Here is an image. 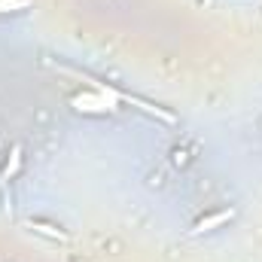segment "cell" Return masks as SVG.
I'll return each instance as SVG.
<instances>
[{
	"instance_id": "3957f363",
	"label": "cell",
	"mask_w": 262,
	"mask_h": 262,
	"mask_svg": "<svg viewBox=\"0 0 262 262\" xmlns=\"http://www.w3.org/2000/svg\"><path fill=\"white\" fill-rule=\"evenodd\" d=\"M232 220H235V210L226 207V210H216V213L201 216L189 232H192V235H204V232H213V229H220V226H226V223H232Z\"/></svg>"
},
{
	"instance_id": "5b68a950",
	"label": "cell",
	"mask_w": 262,
	"mask_h": 262,
	"mask_svg": "<svg viewBox=\"0 0 262 262\" xmlns=\"http://www.w3.org/2000/svg\"><path fill=\"white\" fill-rule=\"evenodd\" d=\"M34 232H40V235H46V238H52V241H67V232H61L58 226H52V223H43V220H31L28 223Z\"/></svg>"
},
{
	"instance_id": "7a4b0ae2",
	"label": "cell",
	"mask_w": 262,
	"mask_h": 262,
	"mask_svg": "<svg viewBox=\"0 0 262 262\" xmlns=\"http://www.w3.org/2000/svg\"><path fill=\"white\" fill-rule=\"evenodd\" d=\"M70 107L73 110H79V113H113L119 104L116 101H110V98H104L101 92H76L73 98H70Z\"/></svg>"
},
{
	"instance_id": "6da1fadb",
	"label": "cell",
	"mask_w": 262,
	"mask_h": 262,
	"mask_svg": "<svg viewBox=\"0 0 262 262\" xmlns=\"http://www.w3.org/2000/svg\"><path fill=\"white\" fill-rule=\"evenodd\" d=\"M82 76V73H79ZM95 92H101L104 98H110V101H116V104H131V107H137V110H143L146 116H152V119H159V122H168V125H174L177 122V116L171 113V110H165V107H159V104H152V101H146V98H140V95H131V92H122V89H116V85H110V82H101V79H95V76H82Z\"/></svg>"
},
{
	"instance_id": "277c9868",
	"label": "cell",
	"mask_w": 262,
	"mask_h": 262,
	"mask_svg": "<svg viewBox=\"0 0 262 262\" xmlns=\"http://www.w3.org/2000/svg\"><path fill=\"white\" fill-rule=\"evenodd\" d=\"M18 168H21V146H12V149H9V159H6V165H3V171H0V180H3V183L12 180V177L18 174Z\"/></svg>"
},
{
	"instance_id": "8992f818",
	"label": "cell",
	"mask_w": 262,
	"mask_h": 262,
	"mask_svg": "<svg viewBox=\"0 0 262 262\" xmlns=\"http://www.w3.org/2000/svg\"><path fill=\"white\" fill-rule=\"evenodd\" d=\"M31 6V0H0V15H6V12H21V9H28Z\"/></svg>"
}]
</instances>
